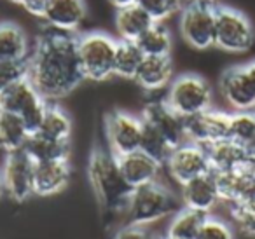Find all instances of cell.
Returning a JSON list of instances; mask_svg holds the SVG:
<instances>
[{"label":"cell","instance_id":"obj_1","mask_svg":"<svg viewBox=\"0 0 255 239\" xmlns=\"http://www.w3.org/2000/svg\"><path fill=\"white\" fill-rule=\"evenodd\" d=\"M79 37L72 32L47 28L28 56V79L44 100L68 96L84 79L77 51Z\"/></svg>","mask_w":255,"mask_h":239},{"label":"cell","instance_id":"obj_2","mask_svg":"<svg viewBox=\"0 0 255 239\" xmlns=\"http://www.w3.org/2000/svg\"><path fill=\"white\" fill-rule=\"evenodd\" d=\"M88 176L98 204L107 211H124L131 187L128 185L119 168L117 155L110 148L95 147L89 155Z\"/></svg>","mask_w":255,"mask_h":239},{"label":"cell","instance_id":"obj_3","mask_svg":"<svg viewBox=\"0 0 255 239\" xmlns=\"http://www.w3.org/2000/svg\"><path fill=\"white\" fill-rule=\"evenodd\" d=\"M180 208L175 194L161 182H150L147 185L131 190L123 213L128 224L150 227L161 220L170 218Z\"/></svg>","mask_w":255,"mask_h":239},{"label":"cell","instance_id":"obj_4","mask_svg":"<svg viewBox=\"0 0 255 239\" xmlns=\"http://www.w3.org/2000/svg\"><path fill=\"white\" fill-rule=\"evenodd\" d=\"M117 40L100 32H91L77 39L79 60L84 79L95 82L107 81L114 75Z\"/></svg>","mask_w":255,"mask_h":239},{"label":"cell","instance_id":"obj_5","mask_svg":"<svg viewBox=\"0 0 255 239\" xmlns=\"http://www.w3.org/2000/svg\"><path fill=\"white\" fill-rule=\"evenodd\" d=\"M49 102L42 98L30 79H21L0 95V110L16 114L23 119L30 134L37 133L46 116Z\"/></svg>","mask_w":255,"mask_h":239},{"label":"cell","instance_id":"obj_6","mask_svg":"<svg viewBox=\"0 0 255 239\" xmlns=\"http://www.w3.org/2000/svg\"><path fill=\"white\" fill-rule=\"evenodd\" d=\"M170 107L182 117H192L212 109L213 91L203 77L185 74L173 79L166 98Z\"/></svg>","mask_w":255,"mask_h":239},{"label":"cell","instance_id":"obj_7","mask_svg":"<svg viewBox=\"0 0 255 239\" xmlns=\"http://www.w3.org/2000/svg\"><path fill=\"white\" fill-rule=\"evenodd\" d=\"M254 28L243 12L215 7V46L226 53L241 54L254 46Z\"/></svg>","mask_w":255,"mask_h":239},{"label":"cell","instance_id":"obj_8","mask_svg":"<svg viewBox=\"0 0 255 239\" xmlns=\"http://www.w3.org/2000/svg\"><path fill=\"white\" fill-rule=\"evenodd\" d=\"M180 33L194 49L215 46V5L192 0L180 14Z\"/></svg>","mask_w":255,"mask_h":239},{"label":"cell","instance_id":"obj_9","mask_svg":"<svg viewBox=\"0 0 255 239\" xmlns=\"http://www.w3.org/2000/svg\"><path fill=\"white\" fill-rule=\"evenodd\" d=\"M143 122L142 117L128 114L124 110H114L105 119L107 143L114 155L121 157L140 148Z\"/></svg>","mask_w":255,"mask_h":239},{"label":"cell","instance_id":"obj_10","mask_svg":"<svg viewBox=\"0 0 255 239\" xmlns=\"http://www.w3.org/2000/svg\"><path fill=\"white\" fill-rule=\"evenodd\" d=\"M33 171H35V162L23 148L7 152L4 166H2V180H4L5 194L18 203H23L28 197H32Z\"/></svg>","mask_w":255,"mask_h":239},{"label":"cell","instance_id":"obj_11","mask_svg":"<svg viewBox=\"0 0 255 239\" xmlns=\"http://www.w3.org/2000/svg\"><path fill=\"white\" fill-rule=\"evenodd\" d=\"M164 166L171 178L180 185L212 171L206 147L192 143V141H185L175 147Z\"/></svg>","mask_w":255,"mask_h":239},{"label":"cell","instance_id":"obj_12","mask_svg":"<svg viewBox=\"0 0 255 239\" xmlns=\"http://www.w3.org/2000/svg\"><path fill=\"white\" fill-rule=\"evenodd\" d=\"M231 114L220 110H205L198 116L185 117V134L187 141L208 147L217 141L229 138Z\"/></svg>","mask_w":255,"mask_h":239},{"label":"cell","instance_id":"obj_13","mask_svg":"<svg viewBox=\"0 0 255 239\" xmlns=\"http://www.w3.org/2000/svg\"><path fill=\"white\" fill-rule=\"evenodd\" d=\"M142 120L156 127L173 148L187 141L185 119L171 109L166 100H152L145 103L142 110Z\"/></svg>","mask_w":255,"mask_h":239},{"label":"cell","instance_id":"obj_14","mask_svg":"<svg viewBox=\"0 0 255 239\" xmlns=\"http://www.w3.org/2000/svg\"><path fill=\"white\" fill-rule=\"evenodd\" d=\"M220 93L227 105L236 112L255 110V88L245 67H233L220 77Z\"/></svg>","mask_w":255,"mask_h":239},{"label":"cell","instance_id":"obj_15","mask_svg":"<svg viewBox=\"0 0 255 239\" xmlns=\"http://www.w3.org/2000/svg\"><path fill=\"white\" fill-rule=\"evenodd\" d=\"M180 201L185 208H191L205 215L212 213L217 204L222 203L213 173L210 171L180 185Z\"/></svg>","mask_w":255,"mask_h":239},{"label":"cell","instance_id":"obj_16","mask_svg":"<svg viewBox=\"0 0 255 239\" xmlns=\"http://www.w3.org/2000/svg\"><path fill=\"white\" fill-rule=\"evenodd\" d=\"M70 182V164L68 161L37 162L33 171V196H56Z\"/></svg>","mask_w":255,"mask_h":239},{"label":"cell","instance_id":"obj_17","mask_svg":"<svg viewBox=\"0 0 255 239\" xmlns=\"http://www.w3.org/2000/svg\"><path fill=\"white\" fill-rule=\"evenodd\" d=\"M117 161H119V168L124 180L131 189L156 182L161 168H163L159 162L150 159L142 150H135L126 155H121V157H117Z\"/></svg>","mask_w":255,"mask_h":239},{"label":"cell","instance_id":"obj_18","mask_svg":"<svg viewBox=\"0 0 255 239\" xmlns=\"http://www.w3.org/2000/svg\"><path fill=\"white\" fill-rule=\"evenodd\" d=\"M42 19L49 28L74 33L86 19V5L82 0H49Z\"/></svg>","mask_w":255,"mask_h":239},{"label":"cell","instance_id":"obj_19","mask_svg":"<svg viewBox=\"0 0 255 239\" xmlns=\"http://www.w3.org/2000/svg\"><path fill=\"white\" fill-rule=\"evenodd\" d=\"M212 171H234L241 168H252V159L240 143L233 140H222L206 147Z\"/></svg>","mask_w":255,"mask_h":239},{"label":"cell","instance_id":"obj_20","mask_svg":"<svg viewBox=\"0 0 255 239\" xmlns=\"http://www.w3.org/2000/svg\"><path fill=\"white\" fill-rule=\"evenodd\" d=\"M173 65L170 56H145L133 81L145 91H159L171 84Z\"/></svg>","mask_w":255,"mask_h":239},{"label":"cell","instance_id":"obj_21","mask_svg":"<svg viewBox=\"0 0 255 239\" xmlns=\"http://www.w3.org/2000/svg\"><path fill=\"white\" fill-rule=\"evenodd\" d=\"M215 176L217 189L222 203H227L229 206L240 203V199L245 196L250 185L255 182V176L252 173V168H241L234 171H212Z\"/></svg>","mask_w":255,"mask_h":239},{"label":"cell","instance_id":"obj_22","mask_svg":"<svg viewBox=\"0 0 255 239\" xmlns=\"http://www.w3.org/2000/svg\"><path fill=\"white\" fill-rule=\"evenodd\" d=\"M152 18L138 4H131L128 7L117 9L116 30L119 33L121 40L136 42L142 37V33L152 26Z\"/></svg>","mask_w":255,"mask_h":239},{"label":"cell","instance_id":"obj_23","mask_svg":"<svg viewBox=\"0 0 255 239\" xmlns=\"http://www.w3.org/2000/svg\"><path fill=\"white\" fill-rule=\"evenodd\" d=\"M23 150L35 162L49 161H68L70 155V141H60L53 138L42 136L39 133H32L26 140Z\"/></svg>","mask_w":255,"mask_h":239},{"label":"cell","instance_id":"obj_24","mask_svg":"<svg viewBox=\"0 0 255 239\" xmlns=\"http://www.w3.org/2000/svg\"><path fill=\"white\" fill-rule=\"evenodd\" d=\"M28 56L26 33L14 23H0V61H26Z\"/></svg>","mask_w":255,"mask_h":239},{"label":"cell","instance_id":"obj_25","mask_svg":"<svg viewBox=\"0 0 255 239\" xmlns=\"http://www.w3.org/2000/svg\"><path fill=\"white\" fill-rule=\"evenodd\" d=\"M208 215L199 213L191 208H178L168 222L166 234L173 239H198L199 231Z\"/></svg>","mask_w":255,"mask_h":239},{"label":"cell","instance_id":"obj_26","mask_svg":"<svg viewBox=\"0 0 255 239\" xmlns=\"http://www.w3.org/2000/svg\"><path fill=\"white\" fill-rule=\"evenodd\" d=\"M30 136L28 127L16 114L0 110V145L5 152L21 150Z\"/></svg>","mask_w":255,"mask_h":239},{"label":"cell","instance_id":"obj_27","mask_svg":"<svg viewBox=\"0 0 255 239\" xmlns=\"http://www.w3.org/2000/svg\"><path fill=\"white\" fill-rule=\"evenodd\" d=\"M229 140L240 143L248 152L252 166L255 164V110L231 114Z\"/></svg>","mask_w":255,"mask_h":239},{"label":"cell","instance_id":"obj_28","mask_svg":"<svg viewBox=\"0 0 255 239\" xmlns=\"http://www.w3.org/2000/svg\"><path fill=\"white\" fill-rule=\"evenodd\" d=\"M143 58L145 56L136 46V42L119 40L116 47V58H114V75L123 79H135Z\"/></svg>","mask_w":255,"mask_h":239},{"label":"cell","instance_id":"obj_29","mask_svg":"<svg viewBox=\"0 0 255 239\" xmlns=\"http://www.w3.org/2000/svg\"><path fill=\"white\" fill-rule=\"evenodd\" d=\"M39 134L47 138H53V140H60V141H70V134H72V120L68 117V114L65 112L61 107H58L56 103L49 102L46 110V116L42 119L40 124Z\"/></svg>","mask_w":255,"mask_h":239},{"label":"cell","instance_id":"obj_30","mask_svg":"<svg viewBox=\"0 0 255 239\" xmlns=\"http://www.w3.org/2000/svg\"><path fill=\"white\" fill-rule=\"evenodd\" d=\"M136 46L143 56H170L171 33L163 23H152V26L136 40Z\"/></svg>","mask_w":255,"mask_h":239},{"label":"cell","instance_id":"obj_31","mask_svg":"<svg viewBox=\"0 0 255 239\" xmlns=\"http://www.w3.org/2000/svg\"><path fill=\"white\" fill-rule=\"evenodd\" d=\"M143 122V120H142ZM145 155H149L150 159H154L156 162H159L161 166L166 164L168 157H170L173 147L170 145V141L150 124L143 122L142 129V140H140V148Z\"/></svg>","mask_w":255,"mask_h":239},{"label":"cell","instance_id":"obj_32","mask_svg":"<svg viewBox=\"0 0 255 239\" xmlns=\"http://www.w3.org/2000/svg\"><path fill=\"white\" fill-rule=\"evenodd\" d=\"M136 4L152 18L154 23H163L180 7L178 0H136Z\"/></svg>","mask_w":255,"mask_h":239},{"label":"cell","instance_id":"obj_33","mask_svg":"<svg viewBox=\"0 0 255 239\" xmlns=\"http://www.w3.org/2000/svg\"><path fill=\"white\" fill-rule=\"evenodd\" d=\"M28 77V60L26 61H0V95L21 79Z\"/></svg>","mask_w":255,"mask_h":239},{"label":"cell","instance_id":"obj_34","mask_svg":"<svg viewBox=\"0 0 255 239\" xmlns=\"http://www.w3.org/2000/svg\"><path fill=\"white\" fill-rule=\"evenodd\" d=\"M198 239H234V231L227 222L208 215L199 231Z\"/></svg>","mask_w":255,"mask_h":239},{"label":"cell","instance_id":"obj_35","mask_svg":"<svg viewBox=\"0 0 255 239\" xmlns=\"http://www.w3.org/2000/svg\"><path fill=\"white\" fill-rule=\"evenodd\" d=\"M229 213L241 234L255 238V211H248L241 206H229Z\"/></svg>","mask_w":255,"mask_h":239},{"label":"cell","instance_id":"obj_36","mask_svg":"<svg viewBox=\"0 0 255 239\" xmlns=\"http://www.w3.org/2000/svg\"><path fill=\"white\" fill-rule=\"evenodd\" d=\"M156 236H152V232L149 231V227H142V225L135 224H124L117 229L112 234L110 239H154Z\"/></svg>","mask_w":255,"mask_h":239},{"label":"cell","instance_id":"obj_37","mask_svg":"<svg viewBox=\"0 0 255 239\" xmlns=\"http://www.w3.org/2000/svg\"><path fill=\"white\" fill-rule=\"evenodd\" d=\"M47 2H49V0H23L21 5L25 7V11H28L32 16L42 18L44 12H46Z\"/></svg>","mask_w":255,"mask_h":239},{"label":"cell","instance_id":"obj_38","mask_svg":"<svg viewBox=\"0 0 255 239\" xmlns=\"http://www.w3.org/2000/svg\"><path fill=\"white\" fill-rule=\"evenodd\" d=\"M233 206H241L248 211H255V182L250 185V189L245 192V196L240 199V203L233 204Z\"/></svg>","mask_w":255,"mask_h":239},{"label":"cell","instance_id":"obj_39","mask_svg":"<svg viewBox=\"0 0 255 239\" xmlns=\"http://www.w3.org/2000/svg\"><path fill=\"white\" fill-rule=\"evenodd\" d=\"M245 72H247L248 79H250L252 84H254V88H255V61H250L248 65H245Z\"/></svg>","mask_w":255,"mask_h":239},{"label":"cell","instance_id":"obj_40","mask_svg":"<svg viewBox=\"0 0 255 239\" xmlns=\"http://www.w3.org/2000/svg\"><path fill=\"white\" fill-rule=\"evenodd\" d=\"M109 2L117 9H123V7H128V5H131V4H136V0H109Z\"/></svg>","mask_w":255,"mask_h":239},{"label":"cell","instance_id":"obj_41","mask_svg":"<svg viewBox=\"0 0 255 239\" xmlns=\"http://www.w3.org/2000/svg\"><path fill=\"white\" fill-rule=\"evenodd\" d=\"M5 194V187H4V180H2V171H0V199L4 197Z\"/></svg>","mask_w":255,"mask_h":239},{"label":"cell","instance_id":"obj_42","mask_svg":"<svg viewBox=\"0 0 255 239\" xmlns=\"http://www.w3.org/2000/svg\"><path fill=\"white\" fill-rule=\"evenodd\" d=\"M154 239H173V238H170L168 234H163V236H156Z\"/></svg>","mask_w":255,"mask_h":239},{"label":"cell","instance_id":"obj_43","mask_svg":"<svg viewBox=\"0 0 255 239\" xmlns=\"http://www.w3.org/2000/svg\"><path fill=\"white\" fill-rule=\"evenodd\" d=\"M199 2H206V4H215L217 0H199Z\"/></svg>","mask_w":255,"mask_h":239},{"label":"cell","instance_id":"obj_44","mask_svg":"<svg viewBox=\"0 0 255 239\" xmlns=\"http://www.w3.org/2000/svg\"><path fill=\"white\" fill-rule=\"evenodd\" d=\"M252 173H254V176H255V164L252 166Z\"/></svg>","mask_w":255,"mask_h":239},{"label":"cell","instance_id":"obj_45","mask_svg":"<svg viewBox=\"0 0 255 239\" xmlns=\"http://www.w3.org/2000/svg\"><path fill=\"white\" fill-rule=\"evenodd\" d=\"M12 2H16V4H21L23 0H12Z\"/></svg>","mask_w":255,"mask_h":239},{"label":"cell","instance_id":"obj_46","mask_svg":"<svg viewBox=\"0 0 255 239\" xmlns=\"http://www.w3.org/2000/svg\"><path fill=\"white\" fill-rule=\"evenodd\" d=\"M178 2H180V4H182V2H185V0H178Z\"/></svg>","mask_w":255,"mask_h":239}]
</instances>
